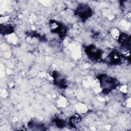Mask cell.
Wrapping results in <instances>:
<instances>
[{
  "label": "cell",
  "mask_w": 131,
  "mask_h": 131,
  "mask_svg": "<svg viewBox=\"0 0 131 131\" xmlns=\"http://www.w3.org/2000/svg\"><path fill=\"white\" fill-rule=\"evenodd\" d=\"M97 78L99 81L102 92L104 94H108L119 85V81L117 79L106 74L98 75Z\"/></svg>",
  "instance_id": "1"
},
{
  "label": "cell",
  "mask_w": 131,
  "mask_h": 131,
  "mask_svg": "<svg viewBox=\"0 0 131 131\" xmlns=\"http://www.w3.org/2000/svg\"><path fill=\"white\" fill-rule=\"evenodd\" d=\"M75 15L82 20H85L93 14V11L91 7L85 4H79L74 11Z\"/></svg>",
  "instance_id": "2"
},
{
  "label": "cell",
  "mask_w": 131,
  "mask_h": 131,
  "mask_svg": "<svg viewBox=\"0 0 131 131\" xmlns=\"http://www.w3.org/2000/svg\"><path fill=\"white\" fill-rule=\"evenodd\" d=\"M50 26L51 32L57 34L61 39L66 37L67 32V28L66 26L55 20H51Z\"/></svg>",
  "instance_id": "3"
},
{
  "label": "cell",
  "mask_w": 131,
  "mask_h": 131,
  "mask_svg": "<svg viewBox=\"0 0 131 131\" xmlns=\"http://www.w3.org/2000/svg\"><path fill=\"white\" fill-rule=\"evenodd\" d=\"M85 53L88 58L92 61H97L102 56V51L94 45L87 46L84 49Z\"/></svg>",
  "instance_id": "4"
},
{
  "label": "cell",
  "mask_w": 131,
  "mask_h": 131,
  "mask_svg": "<svg viewBox=\"0 0 131 131\" xmlns=\"http://www.w3.org/2000/svg\"><path fill=\"white\" fill-rule=\"evenodd\" d=\"M124 58V57L120 53L113 51L108 55L106 61L110 64H119L122 62V59Z\"/></svg>",
  "instance_id": "5"
},
{
  "label": "cell",
  "mask_w": 131,
  "mask_h": 131,
  "mask_svg": "<svg viewBox=\"0 0 131 131\" xmlns=\"http://www.w3.org/2000/svg\"><path fill=\"white\" fill-rule=\"evenodd\" d=\"M52 77L54 80V83L55 85L62 89L67 88V83L66 79L63 78L58 72H53Z\"/></svg>",
  "instance_id": "6"
},
{
  "label": "cell",
  "mask_w": 131,
  "mask_h": 131,
  "mask_svg": "<svg viewBox=\"0 0 131 131\" xmlns=\"http://www.w3.org/2000/svg\"><path fill=\"white\" fill-rule=\"evenodd\" d=\"M130 37L127 34L123 33L119 35L118 42L121 46L124 49H129Z\"/></svg>",
  "instance_id": "7"
},
{
  "label": "cell",
  "mask_w": 131,
  "mask_h": 131,
  "mask_svg": "<svg viewBox=\"0 0 131 131\" xmlns=\"http://www.w3.org/2000/svg\"><path fill=\"white\" fill-rule=\"evenodd\" d=\"M14 27L10 24H2L1 25V33L3 35L9 34L14 31Z\"/></svg>",
  "instance_id": "8"
},
{
  "label": "cell",
  "mask_w": 131,
  "mask_h": 131,
  "mask_svg": "<svg viewBox=\"0 0 131 131\" xmlns=\"http://www.w3.org/2000/svg\"><path fill=\"white\" fill-rule=\"evenodd\" d=\"M28 127H29L30 128H32L33 129L34 127H36V129H40V130H42V129H46V128H45V125L41 123L40 122H38L37 121H35L34 120L31 121L28 123Z\"/></svg>",
  "instance_id": "9"
},
{
  "label": "cell",
  "mask_w": 131,
  "mask_h": 131,
  "mask_svg": "<svg viewBox=\"0 0 131 131\" xmlns=\"http://www.w3.org/2000/svg\"><path fill=\"white\" fill-rule=\"evenodd\" d=\"M54 122L58 127L62 128L66 126V122L64 120L59 119V118H56L54 119Z\"/></svg>",
  "instance_id": "10"
}]
</instances>
